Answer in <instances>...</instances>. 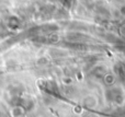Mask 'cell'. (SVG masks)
Instances as JSON below:
<instances>
[{
  "label": "cell",
  "mask_w": 125,
  "mask_h": 117,
  "mask_svg": "<svg viewBox=\"0 0 125 117\" xmlns=\"http://www.w3.org/2000/svg\"><path fill=\"white\" fill-rule=\"evenodd\" d=\"M7 26L10 30H17L20 26V21L17 17H10L7 20Z\"/></svg>",
  "instance_id": "6da1fadb"
}]
</instances>
